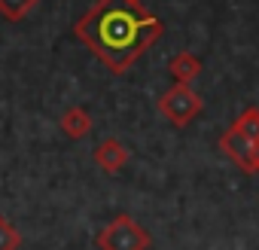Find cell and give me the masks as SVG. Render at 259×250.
Segmentation results:
<instances>
[{"label":"cell","mask_w":259,"mask_h":250,"mask_svg":"<svg viewBox=\"0 0 259 250\" xmlns=\"http://www.w3.org/2000/svg\"><path fill=\"white\" fill-rule=\"evenodd\" d=\"M92 159H95V165H98L104 174H119V171L128 165L132 153L125 150V144H122L119 138H104V141L95 147Z\"/></svg>","instance_id":"cell-5"},{"label":"cell","mask_w":259,"mask_h":250,"mask_svg":"<svg viewBox=\"0 0 259 250\" xmlns=\"http://www.w3.org/2000/svg\"><path fill=\"white\" fill-rule=\"evenodd\" d=\"M58 125H61V132H64L70 141H82V138L92 132V116H89V110H82V107H67V110L61 113Z\"/></svg>","instance_id":"cell-6"},{"label":"cell","mask_w":259,"mask_h":250,"mask_svg":"<svg viewBox=\"0 0 259 250\" xmlns=\"http://www.w3.org/2000/svg\"><path fill=\"white\" fill-rule=\"evenodd\" d=\"M256 174H259V144H256Z\"/></svg>","instance_id":"cell-11"},{"label":"cell","mask_w":259,"mask_h":250,"mask_svg":"<svg viewBox=\"0 0 259 250\" xmlns=\"http://www.w3.org/2000/svg\"><path fill=\"white\" fill-rule=\"evenodd\" d=\"M156 107H159V113L174 125V129H186V125H189L192 119H198V113L204 110V101H201V95H198L192 86L174 82L171 89H165V92L159 95Z\"/></svg>","instance_id":"cell-3"},{"label":"cell","mask_w":259,"mask_h":250,"mask_svg":"<svg viewBox=\"0 0 259 250\" xmlns=\"http://www.w3.org/2000/svg\"><path fill=\"white\" fill-rule=\"evenodd\" d=\"M232 129H235V132H241L247 141L259 144V107H247V110H241V113H238V119L232 122Z\"/></svg>","instance_id":"cell-8"},{"label":"cell","mask_w":259,"mask_h":250,"mask_svg":"<svg viewBox=\"0 0 259 250\" xmlns=\"http://www.w3.org/2000/svg\"><path fill=\"white\" fill-rule=\"evenodd\" d=\"M22 244V235L16 226H10V220L0 214V250H19Z\"/></svg>","instance_id":"cell-10"},{"label":"cell","mask_w":259,"mask_h":250,"mask_svg":"<svg viewBox=\"0 0 259 250\" xmlns=\"http://www.w3.org/2000/svg\"><path fill=\"white\" fill-rule=\"evenodd\" d=\"M37 4L40 0H0V16H4L7 22H22Z\"/></svg>","instance_id":"cell-9"},{"label":"cell","mask_w":259,"mask_h":250,"mask_svg":"<svg viewBox=\"0 0 259 250\" xmlns=\"http://www.w3.org/2000/svg\"><path fill=\"white\" fill-rule=\"evenodd\" d=\"M98 250H150L153 247V235L128 214L113 217L95 238Z\"/></svg>","instance_id":"cell-2"},{"label":"cell","mask_w":259,"mask_h":250,"mask_svg":"<svg viewBox=\"0 0 259 250\" xmlns=\"http://www.w3.org/2000/svg\"><path fill=\"white\" fill-rule=\"evenodd\" d=\"M73 34L113 73H125L165 34V25L141 0H98L76 19Z\"/></svg>","instance_id":"cell-1"},{"label":"cell","mask_w":259,"mask_h":250,"mask_svg":"<svg viewBox=\"0 0 259 250\" xmlns=\"http://www.w3.org/2000/svg\"><path fill=\"white\" fill-rule=\"evenodd\" d=\"M220 150L244 171V174H256V144L253 141H247L241 132H235L232 129V125H229V129L220 135Z\"/></svg>","instance_id":"cell-4"},{"label":"cell","mask_w":259,"mask_h":250,"mask_svg":"<svg viewBox=\"0 0 259 250\" xmlns=\"http://www.w3.org/2000/svg\"><path fill=\"white\" fill-rule=\"evenodd\" d=\"M201 58L198 55H192V52H177L171 61H168V73H171V79L174 82H192V79H198V73H201Z\"/></svg>","instance_id":"cell-7"}]
</instances>
